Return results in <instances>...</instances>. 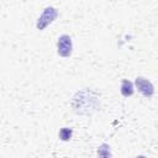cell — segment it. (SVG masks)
I'll return each instance as SVG.
<instances>
[{
  "label": "cell",
  "mask_w": 158,
  "mask_h": 158,
  "mask_svg": "<svg viewBox=\"0 0 158 158\" xmlns=\"http://www.w3.org/2000/svg\"><path fill=\"white\" fill-rule=\"evenodd\" d=\"M57 15H58V12H57V10H56L54 7H52V6L46 7L44 11L42 12V15L40 16L38 21H37V25H36L37 28H38V30L46 28V27L57 17Z\"/></svg>",
  "instance_id": "6da1fadb"
},
{
  "label": "cell",
  "mask_w": 158,
  "mask_h": 158,
  "mask_svg": "<svg viewBox=\"0 0 158 158\" xmlns=\"http://www.w3.org/2000/svg\"><path fill=\"white\" fill-rule=\"evenodd\" d=\"M72 38L68 35H62L57 42V52L62 57H69L72 54Z\"/></svg>",
  "instance_id": "7a4b0ae2"
},
{
  "label": "cell",
  "mask_w": 158,
  "mask_h": 158,
  "mask_svg": "<svg viewBox=\"0 0 158 158\" xmlns=\"http://www.w3.org/2000/svg\"><path fill=\"white\" fill-rule=\"evenodd\" d=\"M136 86H137L138 91L142 93V94H143L144 96H147V98L152 96L153 93H154V88H153L152 83H151L149 80H147L146 78H143V77L136 78Z\"/></svg>",
  "instance_id": "3957f363"
},
{
  "label": "cell",
  "mask_w": 158,
  "mask_h": 158,
  "mask_svg": "<svg viewBox=\"0 0 158 158\" xmlns=\"http://www.w3.org/2000/svg\"><path fill=\"white\" fill-rule=\"evenodd\" d=\"M121 94L123 96H131L133 94V85L130 80H127V79L122 80V83H121Z\"/></svg>",
  "instance_id": "277c9868"
},
{
  "label": "cell",
  "mask_w": 158,
  "mask_h": 158,
  "mask_svg": "<svg viewBox=\"0 0 158 158\" xmlns=\"http://www.w3.org/2000/svg\"><path fill=\"white\" fill-rule=\"evenodd\" d=\"M98 154H99V158H111V149H110V146L104 143L99 147L98 149Z\"/></svg>",
  "instance_id": "5b68a950"
},
{
  "label": "cell",
  "mask_w": 158,
  "mask_h": 158,
  "mask_svg": "<svg viewBox=\"0 0 158 158\" xmlns=\"http://www.w3.org/2000/svg\"><path fill=\"white\" fill-rule=\"evenodd\" d=\"M72 137V128H68V127H63L60 131H59V138L62 141H69Z\"/></svg>",
  "instance_id": "8992f818"
},
{
  "label": "cell",
  "mask_w": 158,
  "mask_h": 158,
  "mask_svg": "<svg viewBox=\"0 0 158 158\" xmlns=\"http://www.w3.org/2000/svg\"><path fill=\"white\" fill-rule=\"evenodd\" d=\"M136 158H146V157H144V156H137Z\"/></svg>",
  "instance_id": "52a82bcc"
}]
</instances>
